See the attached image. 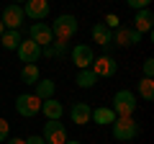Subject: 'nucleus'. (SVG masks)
I'll list each match as a JSON object with an SVG mask.
<instances>
[{"instance_id":"f257e3e1","label":"nucleus","mask_w":154,"mask_h":144,"mask_svg":"<svg viewBox=\"0 0 154 144\" xmlns=\"http://www.w3.org/2000/svg\"><path fill=\"white\" fill-rule=\"evenodd\" d=\"M51 33H54L57 41H69L72 36L77 33V28H80V23H77V18L72 16V13H64V16H57V21L51 23Z\"/></svg>"},{"instance_id":"f03ea898","label":"nucleus","mask_w":154,"mask_h":144,"mask_svg":"<svg viewBox=\"0 0 154 144\" xmlns=\"http://www.w3.org/2000/svg\"><path fill=\"white\" fill-rule=\"evenodd\" d=\"M110 131H113V139H118V142H131L139 136V124L134 121V116H123L110 124Z\"/></svg>"},{"instance_id":"7ed1b4c3","label":"nucleus","mask_w":154,"mask_h":144,"mask_svg":"<svg viewBox=\"0 0 154 144\" xmlns=\"http://www.w3.org/2000/svg\"><path fill=\"white\" fill-rule=\"evenodd\" d=\"M136 95L131 93V90H118V93L113 95V113L116 118H123V116H134V111H136Z\"/></svg>"},{"instance_id":"20e7f679","label":"nucleus","mask_w":154,"mask_h":144,"mask_svg":"<svg viewBox=\"0 0 154 144\" xmlns=\"http://www.w3.org/2000/svg\"><path fill=\"white\" fill-rule=\"evenodd\" d=\"M16 111L21 113V116L31 118V116H36V113L41 111V100H38L33 93H21L16 98Z\"/></svg>"},{"instance_id":"39448f33","label":"nucleus","mask_w":154,"mask_h":144,"mask_svg":"<svg viewBox=\"0 0 154 144\" xmlns=\"http://www.w3.org/2000/svg\"><path fill=\"white\" fill-rule=\"evenodd\" d=\"M90 70L95 72V77H116V72H118V62H116L110 54H103V57H98V59H93Z\"/></svg>"},{"instance_id":"423d86ee","label":"nucleus","mask_w":154,"mask_h":144,"mask_svg":"<svg viewBox=\"0 0 154 144\" xmlns=\"http://www.w3.org/2000/svg\"><path fill=\"white\" fill-rule=\"evenodd\" d=\"M16 52H18V59H21L23 64H36L38 57H41V46L33 39H21V44H18Z\"/></svg>"},{"instance_id":"0eeeda50","label":"nucleus","mask_w":154,"mask_h":144,"mask_svg":"<svg viewBox=\"0 0 154 144\" xmlns=\"http://www.w3.org/2000/svg\"><path fill=\"white\" fill-rule=\"evenodd\" d=\"M141 41V33L134 31V28H126V26H118L113 31V36H110V44L116 46H134Z\"/></svg>"},{"instance_id":"6e6552de","label":"nucleus","mask_w":154,"mask_h":144,"mask_svg":"<svg viewBox=\"0 0 154 144\" xmlns=\"http://www.w3.org/2000/svg\"><path fill=\"white\" fill-rule=\"evenodd\" d=\"M41 136H44L46 144H64L67 142V129H64V124H59V121H46Z\"/></svg>"},{"instance_id":"1a4fd4ad","label":"nucleus","mask_w":154,"mask_h":144,"mask_svg":"<svg viewBox=\"0 0 154 144\" xmlns=\"http://www.w3.org/2000/svg\"><path fill=\"white\" fill-rule=\"evenodd\" d=\"M21 8L23 16H28L31 21H44L49 16V0H26Z\"/></svg>"},{"instance_id":"9d476101","label":"nucleus","mask_w":154,"mask_h":144,"mask_svg":"<svg viewBox=\"0 0 154 144\" xmlns=\"http://www.w3.org/2000/svg\"><path fill=\"white\" fill-rule=\"evenodd\" d=\"M23 8L16 5V3H11V5H5V11H3V16H0V21H3V26L11 28V31H18V26L23 23Z\"/></svg>"},{"instance_id":"9b49d317","label":"nucleus","mask_w":154,"mask_h":144,"mask_svg":"<svg viewBox=\"0 0 154 144\" xmlns=\"http://www.w3.org/2000/svg\"><path fill=\"white\" fill-rule=\"evenodd\" d=\"M28 33H31L28 39H33L38 46H41V49H44V46H49L51 41H54V33H51V28L46 26L44 21H36V23L31 26V31H28Z\"/></svg>"},{"instance_id":"f8f14e48","label":"nucleus","mask_w":154,"mask_h":144,"mask_svg":"<svg viewBox=\"0 0 154 144\" xmlns=\"http://www.w3.org/2000/svg\"><path fill=\"white\" fill-rule=\"evenodd\" d=\"M93 59H95L93 46H88V44H77L75 49H72V62H75L77 70H88V67L93 64Z\"/></svg>"},{"instance_id":"ddd939ff","label":"nucleus","mask_w":154,"mask_h":144,"mask_svg":"<svg viewBox=\"0 0 154 144\" xmlns=\"http://www.w3.org/2000/svg\"><path fill=\"white\" fill-rule=\"evenodd\" d=\"M152 26H154V13L149 11V8L136 11V16H134V31L146 33V31H152Z\"/></svg>"},{"instance_id":"4468645a","label":"nucleus","mask_w":154,"mask_h":144,"mask_svg":"<svg viewBox=\"0 0 154 144\" xmlns=\"http://www.w3.org/2000/svg\"><path fill=\"white\" fill-rule=\"evenodd\" d=\"M41 111H44L46 121H59V118L64 116V105L57 98H46V100H41Z\"/></svg>"},{"instance_id":"2eb2a0df","label":"nucleus","mask_w":154,"mask_h":144,"mask_svg":"<svg viewBox=\"0 0 154 144\" xmlns=\"http://www.w3.org/2000/svg\"><path fill=\"white\" fill-rule=\"evenodd\" d=\"M90 113H93V108H90L88 103H75L69 108V118H72V124H77V126L90 124Z\"/></svg>"},{"instance_id":"dca6fc26","label":"nucleus","mask_w":154,"mask_h":144,"mask_svg":"<svg viewBox=\"0 0 154 144\" xmlns=\"http://www.w3.org/2000/svg\"><path fill=\"white\" fill-rule=\"evenodd\" d=\"M90 121H95L98 126H110L116 121V113H113V108H95L90 113Z\"/></svg>"},{"instance_id":"f3484780","label":"nucleus","mask_w":154,"mask_h":144,"mask_svg":"<svg viewBox=\"0 0 154 144\" xmlns=\"http://www.w3.org/2000/svg\"><path fill=\"white\" fill-rule=\"evenodd\" d=\"M110 36H113V31L105 23H95L93 26V41H98L100 46H110Z\"/></svg>"},{"instance_id":"a211bd4d","label":"nucleus","mask_w":154,"mask_h":144,"mask_svg":"<svg viewBox=\"0 0 154 144\" xmlns=\"http://www.w3.org/2000/svg\"><path fill=\"white\" fill-rule=\"evenodd\" d=\"M38 80H41L38 64H23V70H21V83H23V85H36Z\"/></svg>"},{"instance_id":"6ab92c4d","label":"nucleus","mask_w":154,"mask_h":144,"mask_svg":"<svg viewBox=\"0 0 154 144\" xmlns=\"http://www.w3.org/2000/svg\"><path fill=\"white\" fill-rule=\"evenodd\" d=\"M54 88H57V83L54 80H38L36 83V98L38 100H46V98H54Z\"/></svg>"},{"instance_id":"aec40b11","label":"nucleus","mask_w":154,"mask_h":144,"mask_svg":"<svg viewBox=\"0 0 154 144\" xmlns=\"http://www.w3.org/2000/svg\"><path fill=\"white\" fill-rule=\"evenodd\" d=\"M0 44L5 46L8 52L18 49V44H21V31H11V28H5V31H3V36H0Z\"/></svg>"},{"instance_id":"412c9836","label":"nucleus","mask_w":154,"mask_h":144,"mask_svg":"<svg viewBox=\"0 0 154 144\" xmlns=\"http://www.w3.org/2000/svg\"><path fill=\"white\" fill-rule=\"evenodd\" d=\"M75 83H77V88H85V90H88V88H93V85L98 83V77H95V72L88 67V70H80V72H77V80H75Z\"/></svg>"},{"instance_id":"4be33fe9","label":"nucleus","mask_w":154,"mask_h":144,"mask_svg":"<svg viewBox=\"0 0 154 144\" xmlns=\"http://www.w3.org/2000/svg\"><path fill=\"white\" fill-rule=\"evenodd\" d=\"M139 95H141L144 100H152L154 98V80L152 77H144L141 83H139Z\"/></svg>"},{"instance_id":"5701e85b","label":"nucleus","mask_w":154,"mask_h":144,"mask_svg":"<svg viewBox=\"0 0 154 144\" xmlns=\"http://www.w3.org/2000/svg\"><path fill=\"white\" fill-rule=\"evenodd\" d=\"M105 26H108L110 28V31H113V28H118V26H121V18H118V16H116V13H108V16H105Z\"/></svg>"},{"instance_id":"b1692460","label":"nucleus","mask_w":154,"mask_h":144,"mask_svg":"<svg viewBox=\"0 0 154 144\" xmlns=\"http://www.w3.org/2000/svg\"><path fill=\"white\" fill-rule=\"evenodd\" d=\"M128 8H134V11H141V8H149L152 5V0H126Z\"/></svg>"},{"instance_id":"393cba45","label":"nucleus","mask_w":154,"mask_h":144,"mask_svg":"<svg viewBox=\"0 0 154 144\" xmlns=\"http://www.w3.org/2000/svg\"><path fill=\"white\" fill-rule=\"evenodd\" d=\"M8 131H11V124H8L5 118H0V144L8 139Z\"/></svg>"},{"instance_id":"a878e982","label":"nucleus","mask_w":154,"mask_h":144,"mask_svg":"<svg viewBox=\"0 0 154 144\" xmlns=\"http://www.w3.org/2000/svg\"><path fill=\"white\" fill-rule=\"evenodd\" d=\"M152 75H154V59L146 57V59H144V77H152Z\"/></svg>"},{"instance_id":"bb28decb","label":"nucleus","mask_w":154,"mask_h":144,"mask_svg":"<svg viewBox=\"0 0 154 144\" xmlns=\"http://www.w3.org/2000/svg\"><path fill=\"white\" fill-rule=\"evenodd\" d=\"M26 144H46V142H44V136H36V134H33V136L26 139Z\"/></svg>"},{"instance_id":"cd10ccee","label":"nucleus","mask_w":154,"mask_h":144,"mask_svg":"<svg viewBox=\"0 0 154 144\" xmlns=\"http://www.w3.org/2000/svg\"><path fill=\"white\" fill-rule=\"evenodd\" d=\"M5 144H26V139H18V136L16 139H5Z\"/></svg>"},{"instance_id":"c85d7f7f","label":"nucleus","mask_w":154,"mask_h":144,"mask_svg":"<svg viewBox=\"0 0 154 144\" xmlns=\"http://www.w3.org/2000/svg\"><path fill=\"white\" fill-rule=\"evenodd\" d=\"M64 144H82V142H77V139H72V142H69V139H67Z\"/></svg>"},{"instance_id":"c756f323","label":"nucleus","mask_w":154,"mask_h":144,"mask_svg":"<svg viewBox=\"0 0 154 144\" xmlns=\"http://www.w3.org/2000/svg\"><path fill=\"white\" fill-rule=\"evenodd\" d=\"M3 31H5V26H3V21H0V36H3Z\"/></svg>"},{"instance_id":"7c9ffc66","label":"nucleus","mask_w":154,"mask_h":144,"mask_svg":"<svg viewBox=\"0 0 154 144\" xmlns=\"http://www.w3.org/2000/svg\"><path fill=\"white\" fill-rule=\"evenodd\" d=\"M21 3H26V0H16V5H21Z\"/></svg>"}]
</instances>
